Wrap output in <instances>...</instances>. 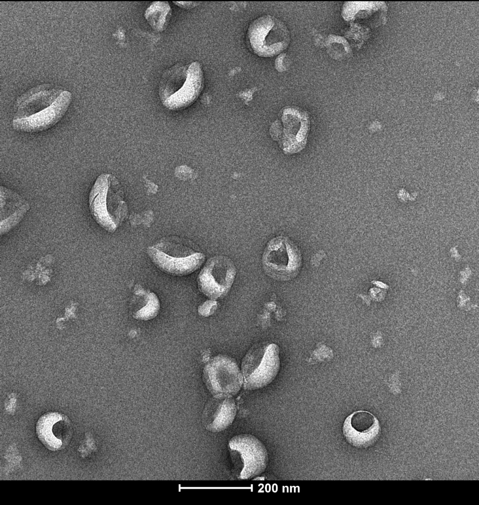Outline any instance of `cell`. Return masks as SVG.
Returning a JSON list of instances; mask_svg holds the SVG:
<instances>
[{
    "mask_svg": "<svg viewBox=\"0 0 479 505\" xmlns=\"http://www.w3.org/2000/svg\"><path fill=\"white\" fill-rule=\"evenodd\" d=\"M279 353L274 344H258L248 351L242 363L246 389L261 388L274 380L280 368Z\"/></svg>",
    "mask_w": 479,
    "mask_h": 505,
    "instance_id": "cell-6",
    "label": "cell"
},
{
    "mask_svg": "<svg viewBox=\"0 0 479 505\" xmlns=\"http://www.w3.org/2000/svg\"><path fill=\"white\" fill-rule=\"evenodd\" d=\"M89 205L95 221L109 232L116 230L128 212L121 184L110 173L97 177L89 193Z\"/></svg>",
    "mask_w": 479,
    "mask_h": 505,
    "instance_id": "cell-2",
    "label": "cell"
},
{
    "mask_svg": "<svg viewBox=\"0 0 479 505\" xmlns=\"http://www.w3.org/2000/svg\"><path fill=\"white\" fill-rule=\"evenodd\" d=\"M247 36L253 51L263 57L279 54L290 42V34L285 24L267 15L254 20L248 28Z\"/></svg>",
    "mask_w": 479,
    "mask_h": 505,
    "instance_id": "cell-8",
    "label": "cell"
},
{
    "mask_svg": "<svg viewBox=\"0 0 479 505\" xmlns=\"http://www.w3.org/2000/svg\"><path fill=\"white\" fill-rule=\"evenodd\" d=\"M262 264L264 271L271 278L288 281L299 273L302 264L301 254L289 238L277 236L268 242L262 254Z\"/></svg>",
    "mask_w": 479,
    "mask_h": 505,
    "instance_id": "cell-7",
    "label": "cell"
},
{
    "mask_svg": "<svg viewBox=\"0 0 479 505\" xmlns=\"http://www.w3.org/2000/svg\"><path fill=\"white\" fill-rule=\"evenodd\" d=\"M228 448L233 472L237 478L251 479L266 469L267 451L256 436L249 434L236 435L229 441Z\"/></svg>",
    "mask_w": 479,
    "mask_h": 505,
    "instance_id": "cell-5",
    "label": "cell"
},
{
    "mask_svg": "<svg viewBox=\"0 0 479 505\" xmlns=\"http://www.w3.org/2000/svg\"><path fill=\"white\" fill-rule=\"evenodd\" d=\"M36 433L39 441L49 450L57 451L64 446L70 436V423L68 418L56 412L42 415L36 424Z\"/></svg>",
    "mask_w": 479,
    "mask_h": 505,
    "instance_id": "cell-13",
    "label": "cell"
},
{
    "mask_svg": "<svg viewBox=\"0 0 479 505\" xmlns=\"http://www.w3.org/2000/svg\"><path fill=\"white\" fill-rule=\"evenodd\" d=\"M378 419L371 413L364 410L355 411L345 419L342 433L347 441L357 448L372 445L380 433Z\"/></svg>",
    "mask_w": 479,
    "mask_h": 505,
    "instance_id": "cell-12",
    "label": "cell"
},
{
    "mask_svg": "<svg viewBox=\"0 0 479 505\" xmlns=\"http://www.w3.org/2000/svg\"><path fill=\"white\" fill-rule=\"evenodd\" d=\"M236 411L235 403L230 397H215L204 409V426L208 431L213 433L222 431L232 423Z\"/></svg>",
    "mask_w": 479,
    "mask_h": 505,
    "instance_id": "cell-14",
    "label": "cell"
},
{
    "mask_svg": "<svg viewBox=\"0 0 479 505\" xmlns=\"http://www.w3.org/2000/svg\"><path fill=\"white\" fill-rule=\"evenodd\" d=\"M177 3L178 5L184 8H189L193 7V5H195L197 2L194 3V2H182V1H177L174 2Z\"/></svg>",
    "mask_w": 479,
    "mask_h": 505,
    "instance_id": "cell-19",
    "label": "cell"
},
{
    "mask_svg": "<svg viewBox=\"0 0 479 505\" xmlns=\"http://www.w3.org/2000/svg\"><path fill=\"white\" fill-rule=\"evenodd\" d=\"M310 127L307 112L294 107L285 108L280 120L272 126V136L279 142L285 153L300 152L305 146Z\"/></svg>",
    "mask_w": 479,
    "mask_h": 505,
    "instance_id": "cell-9",
    "label": "cell"
},
{
    "mask_svg": "<svg viewBox=\"0 0 479 505\" xmlns=\"http://www.w3.org/2000/svg\"><path fill=\"white\" fill-rule=\"evenodd\" d=\"M203 378L206 385L215 397H230L240 390L242 376L235 361L230 357L218 355L205 365Z\"/></svg>",
    "mask_w": 479,
    "mask_h": 505,
    "instance_id": "cell-10",
    "label": "cell"
},
{
    "mask_svg": "<svg viewBox=\"0 0 479 505\" xmlns=\"http://www.w3.org/2000/svg\"><path fill=\"white\" fill-rule=\"evenodd\" d=\"M216 306V302L208 301L200 307L199 311L202 315H209L214 310Z\"/></svg>",
    "mask_w": 479,
    "mask_h": 505,
    "instance_id": "cell-18",
    "label": "cell"
},
{
    "mask_svg": "<svg viewBox=\"0 0 479 505\" xmlns=\"http://www.w3.org/2000/svg\"><path fill=\"white\" fill-rule=\"evenodd\" d=\"M171 15V9L167 2H153L146 10L145 16L155 31L162 32L167 27Z\"/></svg>",
    "mask_w": 479,
    "mask_h": 505,
    "instance_id": "cell-16",
    "label": "cell"
},
{
    "mask_svg": "<svg viewBox=\"0 0 479 505\" xmlns=\"http://www.w3.org/2000/svg\"><path fill=\"white\" fill-rule=\"evenodd\" d=\"M1 233L16 225L30 208L27 201L14 190L0 186Z\"/></svg>",
    "mask_w": 479,
    "mask_h": 505,
    "instance_id": "cell-15",
    "label": "cell"
},
{
    "mask_svg": "<svg viewBox=\"0 0 479 505\" xmlns=\"http://www.w3.org/2000/svg\"><path fill=\"white\" fill-rule=\"evenodd\" d=\"M146 305L135 314V317L147 320L154 317L158 313L160 304L156 295L153 292L145 294Z\"/></svg>",
    "mask_w": 479,
    "mask_h": 505,
    "instance_id": "cell-17",
    "label": "cell"
},
{
    "mask_svg": "<svg viewBox=\"0 0 479 505\" xmlns=\"http://www.w3.org/2000/svg\"><path fill=\"white\" fill-rule=\"evenodd\" d=\"M204 77L198 62L188 65L176 64L163 74L159 86V95L163 105L172 110L191 105L200 95Z\"/></svg>",
    "mask_w": 479,
    "mask_h": 505,
    "instance_id": "cell-3",
    "label": "cell"
},
{
    "mask_svg": "<svg viewBox=\"0 0 479 505\" xmlns=\"http://www.w3.org/2000/svg\"><path fill=\"white\" fill-rule=\"evenodd\" d=\"M236 275L235 267L228 257L217 255L210 258L197 278L198 287L213 299L223 297L230 289Z\"/></svg>",
    "mask_w": 479,
    "mask_h": 505,
    "instance_id": "cell-11",
    "label": "cell"
},
{
    "mask_svg": "<svg viewBox=\"0 0 479 505\" xmlns=\"http://www.w3.org/2000/svg\"><path fill=\"white\" fill-rule=\"evenodd\" d=\"M72 96L67 91L38 87L17 101L12 119L14 130L36 133L56 125L66 114Z\"/></svg>",
    "mask_w": 479,
    "mask_h": 505,
    "instance_id": "cell-1",
    "label": "cell"
},
{
    "mask_svg": "<svg viewBox=\"0 0 479 505\" xmlns=\"http://www.w3.org/2000/svg\"><path fill=\"white\" fill-rule=\"evenodd\" d=\"M149 257L162 271L174 276L189 274L203 263L204 254L188 241L178 237L164 238L147 250Z\"/></svg>",
    "mask_w": 479,
    "mask_h": 505,
    "instance_id": "cell-4",
    "label": "cell"
}]
</instances>
